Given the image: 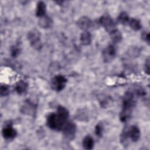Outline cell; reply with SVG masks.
I'll return each mask as SVG.
<instances>
[{
  "label": "cell",
  "instance_id": "obj_17",
  "mask_svg": "<svg viewBox=\"0 0 150 150\" xmlns=\"http://www.w3.org/2000/svg\"><path fill=\"white\" fill-rule=\"evenodd\" d=\"M110 35L112 41L115 43H120L122 40V35L120 31H119L117 29L111 32V33H110Z\"/></svg>",
  "mask_w": 150,
  "mask_h": 150
},
{
  "label": "cell",
  "instance_id": "obj_22",
  "mask_svg": "<svg viewBox=\"0 0 150 150\" xmlns=\"http://www.w3.org/2000/svg\"><path fill=\"white\" fill-rule=\"evenodd\" d=\"M9 93V87L6 85H1V88H0V93L1 96L2 97L3 96H7Z\"/></svg>",
  "mask_w": 150,
  "mask_h": 150
},
{
  "label": "cell",
  "instance_id": "obj_4",
  "mask_svg": "<svg viewBox=\"0 0 150 150\" xmlns=\"http://www.w3.org/2000/svg\"><path fill=\"white\" fill-rule=\"evenodd\" d=\"M28 39L31 46L35 50H39L42 47V43L40 40V32L33 29L29 31L28 33Z\"/></svg>",
  "mask_w": 150,
  "mask_h": 150
},
{
  "label": "cell",
  "instance_id": "obj_3",
  "mask_svg": "<svg viewBox=\"0 0 150 150\" xmlns=\"http://www.w3.org/2000/svg\"><path fill=\"white\" fill-rule=\"evenodd\" d=\"M140 130L136 125L127 126L124 128L120 135V142L124 146H127L129 141L137 142L140 138Z\"/></svg>",
  "mask_w": 150,
  "mask_h": 150
},
{
  "label": "cell",
  "instance_id": "obj_25",
  "mask_svg": "<svg viewBox=\"0 0 150 150\" xmlns=\"http://www.w3.org/2000/svg\"><path fill=\"white\" fill-rule=\"evenodd\" d=\"M144 70L145 72L147 74H149V58L148 57L145 62V66H144Z\"/></svg>",
  "mask_w": 150,
  "mask_h": 150
},
{
  "label": "cell",
  "instance_id": "obj_15",
  "mask_svg": "<svg viewBox=\"0 0 150 150\" xmlns=\"http://www.w3.org/2000/svg\"><path fill=\"white\" fill-rule=\"evenodd\" d=\"M46 6L43 1H39L37 3L36 8V15L38 17L41 18L46 14Z\"/></svg>",
  "mask_w": 150,
  "mask_h": 150
},
{
  "label": "cell",
  "instance_id": "obj_23",
  "mask_svg": "<svg viewBox=\"0 0 150 150\" xmlns=\"http://www.w3.org/2000/svg\"><path fill=\"white\" fill-rule=\"evenodd\" d=\"M141 38L144 41L148 43V45H149V43H150V35H149V33L148 32H146V31L143 32L141 34Z\"/></svg>",
  "mask_w": 150,
  "mask_h": 150
},
{
  "label": "cell",
  "instance_id": "obj_1",
  "mask_svg": "<svg viewBox=\"0 0 150 150\" xmlns=\"http://www.w3.org/2000/svg\"><path fill=\"white\" fill-rule=\"evenodd\" d=\"M69 111L63 106L59 105L56 112L50 113L47 117V125L52 129L61 131L68 121Z\"/></svg>",
  "mask_w": 150,
  "mask_h": 150
},
{
  "label": "cell",
  "instance_id": "obj_14",
  "mask_svg": "<svg viewBox=\"0 0 150 150\" xmlns=\"http://www.w3.org/2000/svg\"><path fill=\"white\" fill-rule=\"evenodd\" d=\"M28 85L27 83L23 80L18 81L15 86V90L18 94H22L25 93L28 89Z\"/></svg>",
  "mask_w": 150,
  "mask_h": 150
},
{
  "label": "cell",
  "instance_id": "obj_21",
  "mask_svg": "<svg viewBox=\"0 0 150 150\" xmlns=\"http://www.w3.org/2000/svg\"><path fill=\"white\" fill-rule=\"evenodd\" d=\"M103 129H104V128H103V124L101 123L97 124V125L95 127L96 135L97 137H101V135L103 134Z\"/></svg>",
  "mask_w": 150,
  "mask_h": 150
},
{
  "label": "cell",
  "instance_id": "obj_6",
  "mask_svg": "<svg viewBox=\"0 0 150 150\" xmlns=\"http://www.w3.org/2000/svg\"><path fill=\"white\" fill-rule=\"evenodd\" d=\"M63 135L66 139L69 141L74 139L76 132V125L73 121H69L66 122L63 129Z\"/></svg>",
  "mask_w": 150,
  "mask_h": 150
},
{
  "label": "cell",
  "instance_id": "obj_20",
  "mask_svg": "<svg viewBox=\"0 0 150 150\" xmlns=\"http://www.w3.org/2000/svg\"><path fill=\"white\" fill-rule=\"evenodd\" d=\"M21 52V49L18 45H13L11 47V54L13 57H17Z\"/></svg>",
  "mask_w": 150,
  "mask_h": 150
},
{
  "label": "cell",
  "instance_id": "obj_16",
  "mask_svg": "<svg viewBox=\"0 0 150 150\" xmlns=\"http://www.w3.org/2000/svg\"><path fill=\"white\" fill-rule=\"evenodd\" d=\"M83 146L85 149H92L94 145V141L90 135H87L83 140Z\"/></svg>",
  "mask_w": 150,
  "mask_h": 150
},
{
  "label": "cell",
  "instance_id": "obj_13",
  "mask_svg": "<svg viewBox=\"0 0 150 150\" xmlns=\"http://www.w3.org/2000/svg\"><path fill=\"white\" fill-rule=\"evenodd\" d=\"M80 40L83 45H89L91 42V35L90 33L87 30L83 31L80 35Z\"/></svg>",
  "mask_w": 150,
  "mask_h": 150
},
{
  "label": "cell",
  "instance_id": "obj_8",
  "mask_svg": "<svg viewBox=\"0 0 150 150\" xmlns=\"http://www.w3.org/2000/svg\"><path fill=\"white\" fill-rule=\"evenodd\" d=\"M115 55L116 49L112 45H108L103 50V59L105 63H108L112 61L115 57Z\"/></svg>",
  "mask_w": 150,
  "mask_h": 150
},
{
  "label": "cell",
  "instance_id": "obj_2",
  "mask_svg": "<svg viewBox=\"0 0 150 150\" xmlns=\"http://www.w3.org/2000/svg\"><path fill=\"white\" fill-rule=\"evenodd\" d=\"M135 104V93L127 91L123 97L122 108L120 113V120L121 122H125L130 119Z\"/></svg>",
  "mask_w": 150,
  "mask_h": 150
},
{
  "label": "cell",
  "instance_id": "obj_9",
  "mask_svg": "<svg viewBox=\"0 0 150 150\" xmlns=\"http://www.w3.org/2000/svg\"><path fill=\"white\" fill-rule=\"evenodd\" d=\"M2 134L3 137L6 139H13L17 135V132L12 127L11 122H8L2 128Z\"/></svg>",
  "mask_w": 150,
  "mask_h": 150
},
{
  "label": "cell",
  "instance_id": "obj_11",
  "mask_svg": "<svg viewBox=\"0 0 150 150\" xmlns=\"http://www.w3.org/2000/svg\"><path fill=\"white\" fill-rule=\"evenodd\" d=\"M53 23L52 19L48 16L45 15L41 18H40L38 24L40 27L43 29H46L50 28Z\"/></svg>",
  "mask_w": 150,
  "mask_h": 150
},
{
  "label": "cell",
  "instance_id": "obj_18",
  "mask_svg": "<svg viewBox=\"0 0 150 150\" xmlns=\"http://www.w3.org/2000/svg\"><path fill=\"white\" fill-rule=\"evenodd\" d=\"M128 25L132 30L135 31L139 30L141 28V22L139 21V20L136 18H130Z\"/></svg>",
  "mask_w": 150,
  "mask_h": 150
},
{
  "label": "cell",
  "instance_id": "obj_5",
  "mask_svg": "<svg viewBox=\"0 0 150 150\" xmlns=\"http://www.w3.org/2000/svg\"><path fill=\"white\" fill-rule=\"evenodd\" d=\"M67 79L60 74L55 76L52 79L51 87L56 91H60L64 88L67 83Z\"/></svg>",
  "mask_w": 150,
  "mask_h": 150
},
{
  "label": "cell",
  "instance_id": "obj_7",
  "mask_svg": "<svg viewBox=\"0 0 150 150\" xmlns=\"http://www.w3.org/2000/svg\"><path fill=\"white\" fill-rule=\"evenodd\" d=\"M99 23L109 33L116 29L115 23L111 17L108 15H103L99 19Z\"/></svg>",
  "mask_w": 150,
  "mask_h": 150
},
{
  "label": "cell",
  "instance_id": "obj_10",
  "mask_svg": "<svg viewBox=\"0 0 150 150\" xmlns=\"http://www.w3.org/2000/svg\"><path fill=\"white\" fill-rule=\"evenodd\" d=\"M91 19L86 16H83L80 17L78 21H77V25L78 27L84 30H86L88 28H89L91 25Z\"/></svg>",
  "mask_w": 150,
  "mask_h": 150
},
{
  "label": "cell",
  "instance_id": "obj_19",
  "mask_svg": "<svg viewBox=\"0 0 150 150\" xmlns=\"http://www.w3.org/2000/svg\"><path fill=\"white\" fill-rule=\"evenodd\" d=\"M129 16L128 15V13L126 12H121L118 18H117V20L118 22L123 25H126L128 24V22L129 21Z\"/></svg>",
  "mask_w": 150,
  "mask_h": 150
},
{
  "label": "cell",
  "instance_id": "obj_12",
  "mask_svg": "<svg viewBox=\"0 0 150 150\" xmlns=\"http://www.w3.org/2000/svg\"><path fill=\"white\" fill-rule=\"evenodd\" d=\"M35 106L32 103L28 101L21 108V111L25 114L33 115L35 112Z\"/></svg>",
  "mask_w": 150,
  "mask_h": 150
},
{
  "label": "cell",
  "instance_id": "obj_24",
  "mask_svg": "<svg viewBox=\"0 0 150 150\" xmlns=\"http://www.w3.org/2000/svg\"><path fill=\"white\" fill-rule=\"evenodd\" d=\"M128 54H129V55L130 56H134V57H135L136 56L139 54V50L136 47H131L129 49V50L128 51Z\"/></svg>",
  "mask_w": 150,
  "mask_h": 150
}]
</instances>
